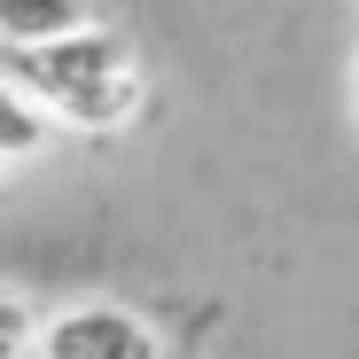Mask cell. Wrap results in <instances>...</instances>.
Masks as SVG:
<instances>
[{"mask_svg":"<svg viewBox=\"0 0 359 359\" xmlns=\"http://www.w3.org/2000/svg\"><path fill=\"white\" fill-rule=\"evenodd\" d=\"M0 55H8V47H0Z\"/></svg>","mask_w":359,"mask_h":359,"instance_id":"cell-7","label":"cell"},{"mask_svg":"<svg viewBox=\"0 0 359 359\" xmlns=\"http://www.w3.org/2000/svg\"><path fill=\"white\" fill-rule=\"evenodd\" d=\"M47 133H55V117L8 79V71H0V156H8V164H24V156H39L47 149Z\"/></svg>","mask_w":359,"mask_h":359,"instance_id":"cell-4","label":"cell"},{"mask_svg":"<svg viewBox=\"0 0 359 359\" xmlns=\"http://www.w3.org/2000/svg\"><path fill=\"white\" fill-rule=\"evenodd\" d=\"M351 117H359V63H351Z\"/></svg>","mask_w":359,"mask_h":359,"instance_id":"cell-6","label":"cell"},{"mask_svg":"<svg viewBox=\"0 0 359 359\" xmlns=\"http://www.w3.org/2000/svg\"><path fill=\"white\" fill-rule=\"evenodd\" d=\"M32 351L39 359H164L156 328L141 313H126V305H71V313H55V320H39Z\"/></svg>","mask_w":359,"mask_h":359,"instance_id":"cell-2","label":"cell"},{"mask_svg":"<svg viewBox=\"0 0 359 359\" xmlns=\"http://www.w3.org/2000/svg\"><path fill=\"white\" fill-rule=\"evenodd\" d=\"M39 336V313L24 305V297H0V359H24Z\"/></svg>","mask_w":359,"mask_h":359,"instance_id":"cell-5","label":"cell"},{"mask_svg":"<svg viewBox=\"0 0 359 359\" xmlns=\"http://www.w3.org/2000/svg\"><path fill=\"white\" fill-rule=\"evenodd\" d=\"M8 79L55 117V133H109L126 126L133 102H141V71L117 32L79 24L63 39H39V47H8Z\"/></svg>","mask_w":359,"mask_h":359,"instance_id":"cell-1","label":"cell"},{"mask_svg":"<svg viewBox=\"0 0 359 359\" xmlns=\"http://www.w3.org/2000/svg\"><path fill=\"white\" fill-rule=\"evenodd\" d=\"M94 24L86 0H0V47H39V39H63Z\"/></svg>","mask_w":359,"mask_h":359,"instance_id":"cell-3","label":"cell"}]
</instances>
